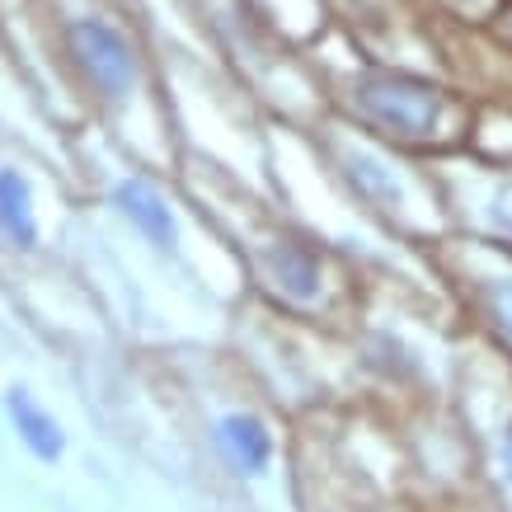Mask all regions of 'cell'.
I'll list each match as a JSON object with an SVG mask.
<instances>
[{"label":"cell","instance_id":"1","mask_svg":"<svg viewBox=\"0 0 512 512\" xmlns=\"http://www.w3.org/2000/svg\"><path fill=\"white\" fill-rule=\"evenodd\" d=\"M71 57L80 62L85 80L104 99H123L137 85V52L109 19H80L71 24Z\"/></svg>","mask_w":512,"mask_h":512},{"label":"cell","instance_id":"2","mask_svg":"<svg viewBox=\"0 0 512 512\" xmlns=\"http://www.w3.org/2000/svg\"><path fill=\"white\" fill-rule=\"evenodd\" d=\"M367 104H372L376 118H386V123H395L400 132H423V127L437 118V94L419 90V85H404V80H381V85H367V94H362Z\"/></svg>","mask_w":512,"mask_h":512},{"label":"cell","instance_id":"3","mask_svg":"<svg viewBox=\"0 0 512 512\" xmlns=\"http://www.w3.org/2000/svg\"><path fill=\"white\" fill-rule=\"evenodd\" d=\"M217 447L240 475H259L273 456V433L254 414H231L217 423Z\"/></svg>","mask_w":512,"mask_h":512},{"label":"cell","instance_id":"4","mask_svg":"<svg viewBox=\"0 0 512 512\" xmlns=\"http://www.w3.org/2000/svg\"><path fill=\"white\" fill-rule=\"evenodd\" d=\"M118 207H123V217L137 226L146 240L156 249H170L174 245V217H170V202L160 198L151 184H141V179H127V184H118Z\"/></svg>","mask_w":512,"mask_h":512},{"label":"cell","instance_id":"5","mask_svg":"<svg viewBox=\"0 0 512 512\" xmlns=\"http://www.w3.org/2000/svg\"><path fill=\"white\" fill-rule=\"evenodd\" d=\"M5 404H10V419H15L24 447H29L38 461H57V456L66 451V437H62V428H57V419L47 414L43 404H33V395L29 390H19V386L5 395Z\"/></svg>","mask_w":512,"mask_h":512},{"label":"cell","instance_id":"6","mask_svg":"<svg viewBox=\"0 0 512 512\" xmlns=\"http://www.w3.org/2000/svg\"><path fill=\"white\" fill-rule=\"evenodd\" d=\"M0 235L19 249L38 245V221H33V193L19 170H0Z\"/></svg>","mask_w":512,"mask_h":512}]
</instances>
